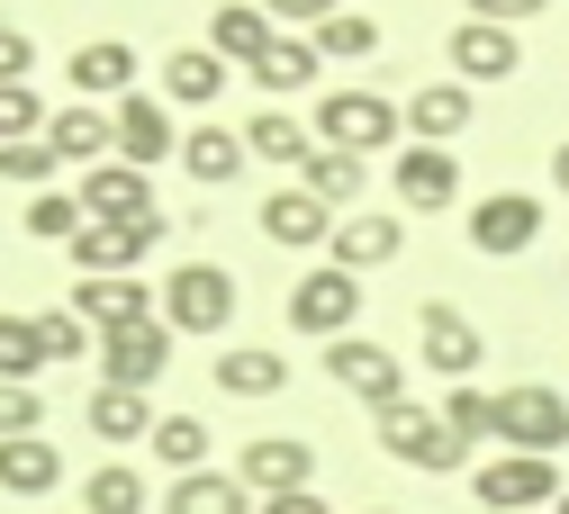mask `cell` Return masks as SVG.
<instances>
[{
    "mask_svg": "<svg viewBox=\"0 0 569 514\" xmlns=\"http://www.w3.org/2000/svg\"><path fill=\"white\" fill-rule=\"evenodd\" d=\"M371 424H380V452H389V461H407V470H425V478H452V470H470V443H461V433H452L435 406H416V397L380 406Z\"/></svg>",
    "mask_w": 569,
    "mask_h": 514,
    "instance_id": "6da1fadb",
    "label": "cell"
},
{
    "mask_svg": "<svg viewBox=\"0 0 569 514\" xmlns=\"http://www.w3.org/2000/svg\"><path fill=\"white\" fill-rule=\"evenodd\" d=\"M497 452L560 461V452H569V397H560V389H542V380L497 389Z\"/></svg>",
    "mask_w": 569,
    "mask_h": 514,
    "instance_id": "7a4b0ae2",
    "label": "cell"
},
{
    "mask_svg": "<svg viewBox=\"0 0 569 514\" xmlns=\"http://www.w3.org/2000/svg\"><path fill=\"white\" fill-rule=\"evenodd\" d=\"M308 127H317V144H343V154H362V163H371L380 144H398V127H407V118H398V100H389V91L343 82V91H326V100H317V118H308Z\"/></svg>",
    "mask_w": 569,
    "mask_h": 514,
    "instance_id": "3957f363",
    "label": "cell"
},
{
    "mask_svg": "<svg viewBox=\"0 0 569 514\" xmlns=\"http://www.w3.org/2000/svg\"><path fill=\"white\" fill-rule=\"evenodd\" d=\"M163 325L172 334H227L236 325V271L227 262H181L163 280Z\"/></svg>",
    "mask_w": 569,
    "mask_h": 514,
    "instance_id": "277c9868",
    "label": "cell"
},
{
    "mask_svg": "<svg viewBox=\"0 0 569 514\" xmlns=\"http://www.w3.org/2000/svg\"><path fill=\"white\" fill-rule=\"evenodd\" d=\"M470 496L488 514H551L560 505V461H533V452H497L470 470Z\"/></svg>",
    "mask_w": 569,
    "mask_h": 514,
    "instance_id": "5b68a950",
    "label": "cell"
},
{
    "mask_svg": "<svg viewBox=\"0 0 569 514\" xmlns=\"http://www.w3.org/2000/svg\"><path fill=\"white\" fill-rule=\"evenodd\" d=\"M154 244H163V216H91L73 235V262H82V280H136V262Z\"/></svg>",
    "mask_w": 569,
    "mask_h": 514,
    "instance_id": "8992f818",
    "label": "cell"
},
{
    "mask_svg": "<svg viewBox=\"0 0 569 514\" xmlns=\"http://www.w3.org/2000/svg\"><path fill=\"white\" fill-rule=\"evenodd\" d=\"M326 371H335V389H343V397H362L371 415L407 397V361H398L389 343H371V334H343V343H326Z\"/></svg>",
    "mask_w": 569,
    "mask_h": 514,
    "instance_id": "52a82bcc",
    "label": "cell"
},
{
    "mask_svg": "<svg viewBox=\"0 0 569 514\" xmlns=\"http://www.w3.org/2000/svg\"><path fill=\"white\" fill-rule=\"evenodd\" d=\"M172 343H181V334H172L163 316L100 334V389H146V397H154V380L172 371Z\"/></svg>",
    "mask_w": 569,
    "mask_h": 514,
    "instance_id": "ba28073f",
    "label": "cell"
},
{
    "mask_svg": "<svg viewBox=\"0 0 569 514\" xmlns=\"http://www.w3.org/2000/svg\"><path fill=\"white\" fill-rule=\"evenodd\" d=\"M352 316H362V280L335 271V262H317V271L290 289V325H299V334H317V343H343V334H352Z\"/></svg>",
    "mask_w": 569,
    "mask_h": 514,
    "instance_id": "9c48e42d",
    "label": "cell"
},
{
    "mask_svg": "<svg viewBox=\"0 0 569 514\" xmlns=\"http://www.w3.org/2000/svg\"><path fill=\"white\" fill-rule=\"evenodd\" d=\"M416 343H425V371H435V380H452V389H461L479 361H488L479 325H470L452 299H425V308H416Z\"/></svg>",
    "mask_w": 569,
    "mask_h": 514,
    "instance_id": "30bf717a",
    "label": "cell"
},
{
    "mask_svg": "<svg viewBox=\"0 0 569 514\" xmlns=\"http://www.w3.org/2000/svg\"><path fill=\"white\" fill-rule=\"evenodd\" d=\"M533 235H542V199H525V190H488V199L470 208V244H479L488 262L533 253Z\"/></svg>",
    "mask_w": 569,
    "mask_h": 514,
    "instance_id": "8fae6325",
    "label": "cell"
},
{
    "mask_svg": "<svg viewBox=\"0 0 569 514\" xmlns=\"http://www.w3.org/2000/svg\"><path fill=\"white\" fill-rule=\"evenodd\" d=\"M389 190H398V208H416V216L452 208V199H461V163H452V144H398Z\"/></svg>",
    "mask_w": 569,
    "mask_h": 514,
    "instance_id": "7c38bea8",
    "label": "cell"
},
{
    "mask_svg": "<svg viewBox=\"0 0 569 514\" xmlns=\"http://www.w3.org/2000/svg\"><path fill=\"white\" fill-rule=\"evenodd\" d=\"M236 478L253 496H290V487H317V452L299 443V433H253L244 461H236Z\"/></svg>",
    "mask_w": 569,
    "mask_h": 514,
    "instance_id": "4fadbf2b",
    "label": "cell"
},
{
    "mask_svg": "<svg viewBox=\"0 0 569 514\" xmlns=\"http://www.w3.org/2000/svg\"><path fill=\"white\" fill-rule=\"evenodd\" d=\"M398 253H407V216H371V208H352L343 226H335V244H326V262L352 271V280H362V271H389Z\"/></svg>",
    "mask_w": 569,
    "mask_h": 514,
    "instance_id": "5bb4252c",
    "label": "cell"
},
{
    "mask_svg": "<svg viewBox=\"0 0 569 514\" xmlns=\"http://www.w3.org/2000/svg\"><path fill=\"white\" fill-rule=\"evenodd\" d=\"M63 82H73L91 109H100V100H136V46H127V37H91V46H73Z\"/></svg>",
    "mask_w": 569,
    "mask_h": 514,
    "instance_id": "9a60e30c",
    "label": "cell"
},
{
    "mask_svg": "<svg viewBox=\"0 0 569 514\" xmlns=\"http://www.w3.org/2000/svg\"><path fill=\"white\" fill-rule=\"evenodd\" d=\"M109 118H118V163L154 172V163H172V154H181V135H172V109H163V100L136 91V100H118Z\"/></svg>",
    "mask_w": 569,
    "mask_h": 514,
    "instance_id": "2e32d148",
    "label": "cell"
},
{
    "mask_svg": "<svg viewBox=\"0 0 569 514\" xmlns=\"http://www.w3.org/2000/svg\"><path fill=\"white\" fill-rule=\"evenodd\" d=\"M335 226H343V216H335L326 199H308L299 181L262 199V235H271V244H290V253H317V244H335Z\"/></svg>",
    "mask_w": 569,
    "mask_h": 514,
    "instance_id": "e0dca14e",
    "label": "cell"
},
{
    "mask_svg": "<svg viewBox=\"0 0 569 514\" xmlns=\"http://www.w3.org/2000/svg\"><path fill=\"white\" fill-rule=\"evenodd\" d=\"M443 54H452V72H461V82H507V72H525L516 28H488V19H461Z\"/></svg>",
    "mask_w": 569,
    "mask_h": 514,
    "instance_id": "ac0fdd59",
    "label": "cell"
},
{
    "mask_svg": "<svg viewBox=\"0 0 569 514\" xmlns=\"http://www.w3.org/2000/svg\"><path fill=\"white\" fill-rule=\"evenodd\" d=\"M244 127H218V118H199L190 135H181V172L199 181V190H227V181H244Z\"/></svg>",
    "mask_w": 569,
    "mask_h": 514,
    "instance_id": "d6986e66",
    "label": "cell"
},
{
    "mask_svg": "<svg viewBox=\"0 0 569 514\" xmlns=\"http://www.w3.org/2000/svg\"><path fill=\"white\" fill-rule=\"evenodd\" d=\"M73 316H82L91 334H118V325L163 316V299H154L146 280H82V289H73Z\"/></svg>",
    "mask_w": 569,
    "mask_h": 514,
    "instance_id": "ffe728a7",
    "label": "cell"
},
{
    "mask_svg": "<svg viewBox=\"0 0 569 514\" xmlns=\"http://www.w3.org/2000/svg\"><path fill=\"white\" fill-rule=\"evenodd\" d=\"M271 10H262V0H227V10H218V28H208V54H218L227 72H253L262 54H271Z\"/></svg>",
    "mask_w": 569,
    "mask_h": 514,
    "instance_id": "44dd1931",
    "label": "cell"
},
{
    "mask_svg": "<svg viewBox=\"0 0 569 514\" xmlns=\"http://www.w3.org/2000/svg\"><path fill=\"white\" fill-rule=\"evenodd\" d=\"M46 144H54L63 163H82V172H91V163L118 154V118L91 109V100H73V109H54V118H46Z\"/></svg>",
    "mask_w": 569,
    "mask_h": 514,
    "instance_id": "7402d4cb",
    "label": "cell"
},
{
    "mask_svg": "<svg viewBox=\"0 0 569 514\" xmlns=\"http://www.w3.org/2000/svg\"><path fill=\"white\" fill-rule=\"evenodd\" d=\"M73 199H82L91 216H163V208H154V181L136 172V163H118V154H109V163H91Z\"/></svg>",
    "mask_w": 569,
    "mask_h": 514,
    "instance_id": "603a6c76",
    "label": "cell"
},
{
    "mask_svg": "<svg viewBox=\"0 0 569 514\" xmlns=\"http://www.w3.org/2000/svg\"><path fill=\"white\" fill-rule=\"evenodd\" d=\"M82 424L100 433L109 452H127V443H154V424H163V415H154V397H146V389H91Z\"/></svg>",
    "mask_w": 569,
    "mask_h": 514,
    "instance_id": "cb8c5ba5",
    "label": "cell"
},
{
    "mask_svg": "<svg viewBox=\"0 0 569 514\" xmlns=\"http://www.w3.org/2000/svg\"><path fill=\"white\" fill-rule=\"evenodd\" d=\"M54 487H63L54 433H19V443H0V496H54Z\"/></svg>",
    "mask_w": 569,
    "mask_h": 514,
    "instance_id": "d4e9b609",
    "label": "cell"
},
{
    "mask_svg": "<svg viewBox=\"0 0 569 514\" xmlns=\"http://www.w3.org/2000/svg\"><path fill=\"white\" fill-rule=\"evenodd\" d=\"M299 190L326 199L335 216H352V208H362V190H371V163H362V154H343V144H317L308 172H299Z\"/></svg>",
    "mask_w": 569,
    "mask_h": 514,
    "instance_id": "484cf974",
    "label": "cell"
},
{
    "mask_svg": "<svg viewBox=\"0 0 569 514\" xmlns=\"http://www.w3.org/2000/svg\"><path fill=\"white\" fill-rule=\"evenodd\" d=\"M407 135L416 144H452L461 127H470V82H425V91H407Z\"/></svg>",
    "mask_w": 569,
    "mask_h": 514,
    "instance_id": "4316f807",
    "label": "cell"
},
{
    "mask_svg": "<svg viewBox=\"0 0 569 514\" xmlns=\"http://www.w3.org/2000/svg\"><path fill=\"white\" fill-rule=\"evenodd\" d=\"M218 91H227V63L208 46H172L163 54V109H218Z\"/></svg>",
    "mask_w": 569,
    "mask_h": 514,
    "instance_id": "83f0119b",
    "label": "cell"
},
{
    "mask_svg": "<svg viewBox=\"0 0 569 514\" xmlns=\"http://www.w3.org/2000/svg\"><path fill=\"white\" fill-rule=\"evenodd\" d=\"M244 154H253V163H280V172H308V154H317V127H299L290 109H253V127H244Z\"/></svg>",
    "mask_w": 569,
    "mask_h": 514,
    "instance_id": "f1b7e54d",
    "label": "cell"
},
{
    "mask_svg": "<svg viewBox=\"0 0 569 514\" xmlns=\"http://www.w3.org/2000/svg\"><path fill=\"white\" fill-rule=\"evenodd\" d=\"M208 371H218L227 397H280V389H290V361H280L271 343H236V352L208 361Z\"/></svg>",
    "mask_w": 569,
    "mask_h": 514,
    "instance_id": "f546056e",
    "label": "cell"
},
{
    "mask_svg": "<svg viewBox=\"0 0 569 514\" xmlns=\"http://www.w3.org/2000/svg\"><path fill=\"white\" fill-rule=\"evenodd\" d=\"M262 496L236 478V470H190V478H172V496H163V514H253Z\"/></svg>",
    "mask_w": 569,
    "mask_h": 514,
    "instance_id": "4dcf8cb0",
    "label": "cell"
},
{
    "mask_svg": "<svg viewBox=\"0 0 569 514\" xmlns=\"http://www.w3.org/2000/svg\"><path fill=\"white\" fill-rule=\"evenodd\" d=\"M317 72H326V54H317L308 37H271V54L253 63V82H262L271 100H290V91H308V82H317Z\"/></svg>",
    "mask_w": 569,
    "mask_h": 514,
    "instance_id": "1f68e13d",
    "label": "cell"
},
{
    "mask_svg": "<svg viewBox=\"0 0 569 514\" xmlns=\"http://www.w3.org/2000/svg\"><path fill=\"white\" fill-rule=\"evenodd\" d=\"M146 505H154V487H146V470H127V461L82 478V514H146Z\"/></svg>",
    "mask_w": 569,
    "mask_h": 514,
    "instance_id": "d6a6232c",
    "label": "cell"
},
{
    "mask_svg": "<svg viewBox=\"0 0 569 514\" xmlns=\"http://www.w3.org/2000/svg\"><path fill=\"white\" fill-rule=\"evenodd\" d=\"M19 226H28L37 244H73V235L91 226V208H82L73 190H37V199H28V216H19Z\"/></svg>",
    "mask_w": 569,
    "mask_h": 514,
    "instance_id": "836d02e7",
    "label": "cell"
},
{
    "mask_svg": "<svg viewBox=\"0 0 569 514\" xmlns=\"http://www.w3.org/2000/svg\"><path fill=\"white\" fill-rule=\"evenodd\" d=\"M308 46H317L326 63H371V54H380V19H362V10H335V19H326Z\"/></svg>",
    "mask_w": 569,
    "mask_h": 514,
    "instance_id": "e575fe53",
    "label": "cell"
},
{
    "mask_svg": "<svg viewBox=\"0 0 569 514\" xmlns=\"http://www.w3.org/2000/svg\"><path fill=\"white\" fill-rule=\"evenodd\" d=\"M154 461H163L172 478L208 470V415H163V424H154Z\"/></svg>",
    "mask_w": 569,
    "mask_h": 514,
    "instance_id": "d590c367",
    "label": "cell"
},
{
    "mask_svg": "<svg viewBox=\"0 0 569 514\" xmlns=\"http://www.w3.org/2000/svg\"><path fill=\"white\" fill-rule=\"evenodd\" d=\"M37 371H46L37 316H0V380H28V389H37Z\"/></svg>",
    "mask_w": 569,
    "mask_h": 514,
    "instance_id": "8d00e7d4",
    "label": "cell"
},
{
    "mask_svg": "<svg viewBox=\"0 0 569 514\" xmlns=\"http://www.w3.org/2000/svg\"><path fill=\"white\" fill-rule=\"evenodd\" d=\"M37 343H46V371H54V361H82V352H100V334H91L73 308H46V316H37Z\"/></svg>",
    "mask_w": 569,
    "mask_h": 514,
    "instance_id": "74e56055",
    "label": "cell"
},
{
    "mask_svg": "<svg viewBox=\"0 0 569 514\" xmlns=\"http://www.w3.org/2000/svg\"><path fill=\"white\" fill-rule=\"evenodd\" d=\"M443 424H452V433H461V443H497V397H488V389H470V380H461V389H452V397H443Z\"/></svg>",
    "mask_w": 569,
    "mask_h": 514,
    "instance_id": "f35d334b",
    "label": "cell"
},
{
    "mask_svg": "<svg viewBox=\"0 0 569 514\" xmlns=\"http://www.w3.org/2000/svg\"><path fill=\"white\" fill-rule=\"evenodd\" d=\"M54 172H63V154H54L46 135H28V144H0V181H19V190H46Z\"/></svg>",
    "mask_w": 569,
    "mask_h": 514,
    "instance_id": "ab89813d",
    "label": "cell"
},
{
    "mask_svg": "<svg viewBox=\"0 0 569 514\" xmlns=\"http://www.w3.org/2000/svg\"><path fill=\"white\" fill-rule=\"evenodd\" d=\"M46 100L28 91V82H0V144H28V135H46Z\"/></svg>",
    "mask_w": 569,
    "mask_h": 514,
    "instance_id": "60d3db41",
    "label": "cell"
},
{
    "mask_svg": "<svg viewBox=\"0 0 569 514\" xmlns=\"http://www.w3.org/2000/svg\"><path fill=\"white\" fill-rule=\"evenodd\" d=\"M19 433H46V389L0 380V443H19Z\"/></svg>",
    "mask_w": 569,
    "mask_h": 514,
    "instance_id": "b9f144b4",
    "label": "cell"
},
{
    "mask_svg": "<svg viewBox=\"0 0 569 514\" xmlns=\"http://www.w3.org/2000/svg\"><path fill=\"white\" fill-rule=\"evenodd\" d=\"M262 10H271V28L290 19V28H308V37H317V28H326V19L343 10V0H262Z\"/></svg>",
    "mask_w": 569,
    "mask_h": 514,
    "instance_id": "7bdbcfd3",
    "label": "cell"
},
{
    "mask_svg": "<svg viewBox=\"0 0 569 514\" xmlns=\"http://www.w3.org/2000/svg\"><path fill=\"white\" fill-rule=\"evenodd\" d=\"M28 72H37V46L19 28H0V82H28Z\"/></svg>",
    "mask_w": 569,
    "mask_h": 514,
    "instance_id": "ee69618b",
    "label": "cell"
},
{
    "mask_svg": "<svg viewBox=\"0 0 569 514\" xmlns=\"http://www.w3.org/2000/svg\"><path fill=\"white\" fill-rule=\"evenodd\" d=\"M542 10V0H470V19H488V28H525Z\"/></svg>",
    "mask_w": 569,
    "mask_h": 514,
    "instance_id": "f6af8a7d",
    "label": "cell"
},
{
    "mask_svg": "<svg viewBox=\"0 0 569 514\" xmlns=\"http://www.w3.org/2000/svg\"><path fill=\"white\" fill-rule=\"evenodd\" d=\"M253 514H335V505H326V496H317V487H290V496H262V505H253Z\"/></svg>",
    "mask_w": 569,
    "mask_h": 514,
    "instance_id": "bcb514c9",
    "label": "cell"
},
{
    "mask_svg": "<svg viewBox=\"0 0 569 514\" xmlns=\"http://www.w3.org/2000/svg\"><path fill=\"white\" fill-rule=\"evenodd\" d=\"M551 190L569 199V144H551Z\"/></svg>",
    "mask_w": 569,
    "mask_h": 514,
    "instance_id": "7dc6e473",
    "label": "cell"
},
{
    "mask_svg": "<svg viewBox=\"0 0 569 514\" xmlns=\"http://www.w3.org/2000/svg\"><path fill=\"white\" fill-rule=\"evenodd\" d=\"M352 514H398V505H352Z\"/></svg>",
    "mask_w": 569,
    "mask_h": 514,
    "instance_id": "c3c4849f",
    "label": "cell"
},
{
    "mask_svg": "<svg viewBox=\"0 0 569 514\" xmlns=\"http://www.w3.org/2000/svg\"><path fill=\"white\" fill-rule=\"evenodd\" d=\"M551 514H569V487H560V505H551Z\"/></svg>",
    "mask_w": 569,
    "mask_h": 514,
    "instance_id": "681fc988",
    "label": "cell"
},
{
    "mask_svg": "<svg viewBox=\"0 0 569 514\" xmlns=\"http://www.w3.org/2000/svg\"><path fill=\"white\" fill-rule=\"evenodd\" d=\"M0 28H10V19H0Z\"/></svg>",
    "mask_w": 569,
    "mask_h": 514,
    "instance_id": "f907efd6",
    "label": "cell"
}]
</instances>
